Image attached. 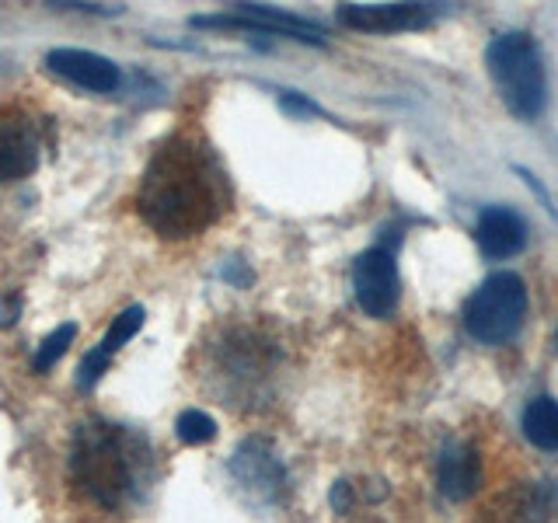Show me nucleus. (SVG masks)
I'll return each instance as SVG.
<instances>
[{
	"label": "nucleus",
	"mask_w": 558,
	"mask_h": 523,
	"mask_svg": "<svg viewBox=\"0 0 558 523\" xmlns=\"http://www.w3.org/2000/svg\"><path fill=\"white\" fill-rule=\"evenodd\" d=\"M231 206V185L217 154L192 136H174L150 157L140 179L136 214L157 238L185 241L214 227Z\"/></svg>",
	"instance_id": "obj_1"
},
{
	"label": "nucleus",
	"mask_w": 558,
	"mask_h": 523,
	"mask_svg": "<svg viewBox=\"0 0 558 523\" xmlns=\"http://www.w3.org/2000/svg\"><path fill=\"white\" fill-rule=\"evenodd\" d=\"M349 502H353V485H349V482H336V488H331V510L345 513Z\"/></svg>",
	"instance_id": "obj_18"
},
{
	"label": "nucleus",
	"mask_w": 558,
	"mask_h": 523,
	"mask_svg": "<svg viewBox=\"0 0 558 523\" xmlns=\"http://www.w3.org/2000/svg\"><path fill=\"white\" fill-rule=\"evenodd\" d=\"M74 336H77V328L74 325H60L52 336L39 345V353H35V360H32V366H35V374H46L52 363H57L66 349H70V342H74Z\"/></svg>",
	"instance_id": "obj_16"
},
{
	"label": "nucleus",
	"mask_w": 558,
	"mask_h": 523,
	"mask_svg": "<svg viewBox=\"0 0 558 523\" xmlns=\"http://www.w3.org/2000/svg\"><path fill=\"white\" fill-rule=\"evenodd\" d=\"M436 482H440V492L450 502H464L478 492L482 482V458L471 443L453 440L440 450V464H436Z\"/></svg>",
	"instance_id": "obj_11"
},
{
	"label": "nucleus",
	"mask_w": 558,
	"mask_h": 523,
	"mask_svg": "<svg viewBox=\"0 0 558 523\" xmlns=\"http://www.w3.org/2000/svg\"><path fill=\"white\" fill-rule=\"evenodd\" d=\"M109 363H112V360H109V356H105V353H101V349H92V353H87V356H84V363H81V370H77V388H81V391H92V388H95V384L101 380V374H105V370H109Z\"/></svg>",
	"instance_id": "obj_17"
},
{
	"label": "nucleus",
	"mask_w": 558,
	"mask_h": 523,
	"mask_svg": "<svg viewBox=\"0 0 558 523\" xmlns=\"http://www.w3.org/2000/svg\"><path fill=\"white\" fill-rule=\"evenodd\" d=\"M485 63L502 95V105L517 119H537L545 112V101H548L545 60H541V49L534 46L531 35H523V32L499 35V39H493V46H488Z\"/></svg>",
	"instance_id": "obj_3"
},
{
	"label": "nucleus",
	"mask_w": 558,
	"mask_h": 523,
	"mask_svg": "<svg viewBox=\"0 0 558 523\" xmlns=\"http://www.w3.org/2000/svg\"><path fill=\"white\" fill-rule=\"evenodd\" d=\"M231 475L244 492H252L262 502L279 499L287 488V467L266 440H244L231 458Z\"/></svg>",
	"instance_id": "obj_8"
},
{
	"label": "nucleus",
	"mask_w": 558,
	"mask_h": 523,
	"mask_svg": "<svg viewBox=\"0 0 558 523\" xmlns=\"http://www.w3.org/2000/svg\"><path fill=\"white\" fill-rule=\"evenodd\" d=\"M150 478V447L126 426L87 418L70 443V482L98 510L119 513L140 499Z\"/></svg>",
	"instance_id": "obj_2"
},
{
	"label": "nucleus",
	"mask_w": 558,
	"mask_h": 523,
	"mask_svg": "<svg viewBox=\"0 0 558 523\" xmlns=\"http://www.w3.org/2000/svg\"><path fill=\"white\" fill-rule=\"evenodd\" d=\"M174 433H179L182 443L203 447L209 440H217V423H214V415H206L203 409H185L179 415V423H174Z\"/></svg>",
	"instance_id": "obj_15"
},
{
	"label": "nucleus",
	"mask_w": 558,
	"mask_h": 523,
	"mask_svg": "<svg viewBox=\"0 0 558 523\" xmlns=\"http://www.w3.org/2000/svg\"><path fill=\"white\" fill-rule=\"evenodd\" d=\"M353 290H356V304L363 307V314H371V318H380V321L391 318L401 296L395 255L388 248L363 252L353 269Z\"/></svg>",
	"instance_id": "obj_7"
},
{
	"label": "nucleus",
	"mask_w": 558,
	"mask_h": 523,
	"mask_svg": "<svg viewBox=\"0 0 558 523\" xmlns=\"http://www.w3.org/2000/svg\"><path fill=\"white\" fill-rule=\"evenodd\" d=\"M342 25L371 35H398V32H423L440 11L426 0H391V4H339Z\"/></svg>",
	"instance_id": "obj_6"
},
{
	"label": "nucleus",
	"mask_w": 558,
	"mask_h": 523,
	"mask_svg": "<svg viewBox=\"0 0 558 523\" xmlns=\"http://www.w3.org/2000/svg\"><path fill=\"white\" fill-rule=\"evenodd\" d=\"M39 154L43 136L32 112L14 101L0 105V185L28 179L39 165Z\"/></svg>",
	"instance_id": "obj_5"
},
{
	"label": "nucleus",
	"mask_w": 558,
	"mask_h": 523,
	"mask_svg": "<svg viewBox=\"0 0 558 523\" xmlns=\"http://www.w3.org/2000/svg\"><path fill=\"white\" fill-rule=\"evenodd\" d=\"M46 66L63 81L84 87V92L109 95L119 87V66L92 49H52L46 57Z\"/></svg>",
	"instance_id": "obj_10"
},
{
	"label": "nucleus",
	"mask_w": 558,
	"mask_h": 523,
	"mask_svg": "<svg viewBox=\"0 0 558 523\" xmlns=\"http://www.w3.org/2000/svg\"><path fill=\"white\" fill-rule=\"evenodd\" d=\"M464 331L482 345H506L527 321V287L517 272H496L468 296Z\"/></svg>",
	"instance_id": "obj_4"
},
{
	"label": "nucleus",
	"mask_w": 558,
	"mask_h": 523,
	"mask_svg": "<svg viewBox=\"0 0 558 523\" xmlns=\"http://www.w3.org/2000/svg\"><path fill=\"white\" fill-rule=\"evenodd\" d=\"M527 244V223L520 220V214L502 206H488L478 217V248L485 258L502 262L523 252Z\"/></svg>",
	"instance_id": "obj_12"
},
{
	"label": "nucleus",
	"mask_w": 558,
	"mask_h": 523,
	"mask_svg": "<svg viewBox=\"0 0 558 523\" xmlns=\"http://www.w3.org/2000/svg\"><path fill=\"white\" fill-rule=\"evenodd\" d=\"M192 25L199 28H255L269 35H287L296 42H325V28L304 17L276 11V8H258V4H238V14H220V17H196Z\"/></svg>",
	"instance_id": "obj_9"
},
{
	"label": "nucleus",
	"mask_w": 558,
	"mask_h": 523,
	"mask_svg": "<svg viewBox=\"0 0 558 523\" xmlns=\"http://www.w3.org/2000/svg\"><path fill=\"white\" fill-rule=\"evenodd\" d=\"M523 436L537 447V450H558V401L548 394L531 398V405L523 409Z\"/></svg>",
	"instance_id": "obj_13"
},
{
	"label": "nucleus",
	"mask_w": 558,
	"mask_h": 523,
	"mask_svg": "<svg viewBox=\"0 0 558 523\" xmlns=\"http://www.w3.org/2000/svg\"><path fill=\"white\" fill-rule=\"evenodd\" d=\"M144 318H147L144 307H126V311L119 314V318H112V328L105 331V339L98 342V349L112 360V356L119 353V349L126 345L140 328H144Z\"/></svg>",
	"instance_id": "obj_14"
}]
</instances>
